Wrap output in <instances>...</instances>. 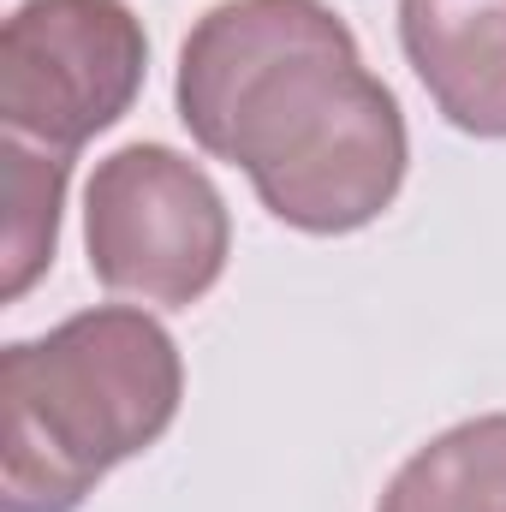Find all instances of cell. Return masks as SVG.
<instances>
[{"instance_id":"6da1fadb","label":"cell","mask_w":506,"mask_h":512,"mask_svg":"<svg viewBox=\"0 0 506 512\" xmlns=\"http://www.w3.org/2000/svg\"><path fill=\"white\" fill-rule=\"evenodd\" d=\"M173 102L191 143L239 167L262 209L310 239L381 221L411 167L399 96L328 0L209 6L179 48Z\"/></svg>"},{"instance_id":"7a4b0ae2","label":"cell","mask_w":506,"mask_h":512,"mask_svg":"<svg viewBox=\"0 0 506 512\" xmlns=\"http://www.w3.org/2000/svg\"><path fill=\"white\" fill-rule=\"evenodd\" d=\"M185 399L179 340L137 304H96L0 352V512H78L149 453Z\"/></svg>"},{"instance_id":"3957f363","label":"cell","mask_w":506,"mask_h":512,"mask_svg":"<svg viewBox=\"0 0 506 512\" xmlns=\"http://www.w3.org/2000/svg\"><path fill=\"white\" fill-rule=\"evenodd\" d=\"M84 251L108 292L155 310H191L227 274L233 215L191 155L126 143L102 155L84 185Z\"/></svg>"},{"instance_id":"277c9868","label":"cell","mask_w":506,"mask_h":512,"mask_svg":"<svg viewBox=\"0 0 506 512\" xmlns=\"http://www.w3.org/2000/svg\"><path fill=\"white\" fill-rule=\"evenodd\" d=\"M149 72V36L126 0H18L0 30V126L78 155L120 126Z\"/></svg>"},{"instance_id":"5b68a950","label":"cell","mask_w":506,"mask_h":512,"mask_svg":"<svg viewBox=\"0 0 506 512\" xmlns=\"http://www.w3.org/2000/svg\"><path fill=\"white\" fill-rule=\"evenodd\" d=\"M399 48L447 126L506 137V0H399Z\"/></svg>"},{"instance_id":"8992f818","label":"cell","mask_w":506,"mask_h":512,"mask_svg":"<svg viewBox=\"0 0 506 512\" xmlns=\"http://www.w3.org/2000/svg\"><path fill=\"white\" fill-rule=\"evenodd\" d=\"M376 512H506V411L453 423L417 447Z\"/></svg>"},{"instance_id":"52a82bcc","label":"cell","mask_w":506,"mask_h":512,"mask_svg":"<svg viewBox=\"0 0 506 512\" xmlns=\"http://www.w3.org/2000/svg\"><path fill=\"white\" fill-rule=\"evenodd\" d=\"M0 161H6V280H0V298L18 304L54 268L72 155H54V149H36L24 137H6Z\"/></svg>"}]
</instances>
